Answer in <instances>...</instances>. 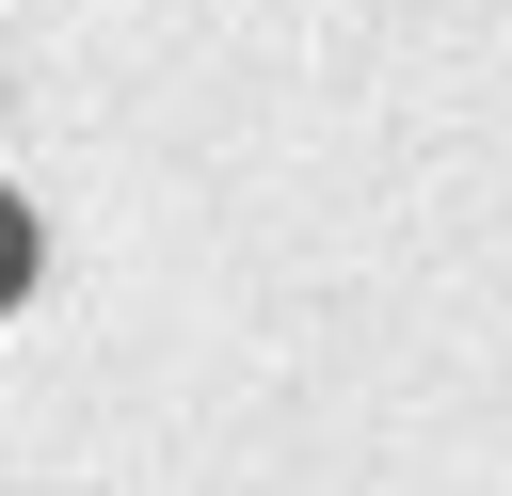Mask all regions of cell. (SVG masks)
Wrapping results in <instances>:
<instances>
[{
	"instance_id": "cell-1",
	"label": "cell",
	"mask_w": 512,
	"mask_h": 496,
	"mask_svg": "<svg viewBox=\"0 0 512 496\" xmlns=\"http://www.w3.org/2000/svg\"><path fill=\"white\" fill-rule=\"evenodd\" d=\"M32 272H48V224H32V192H16V176H0V320H16V304H32Z\"/></svg>"
}]
</instances>
